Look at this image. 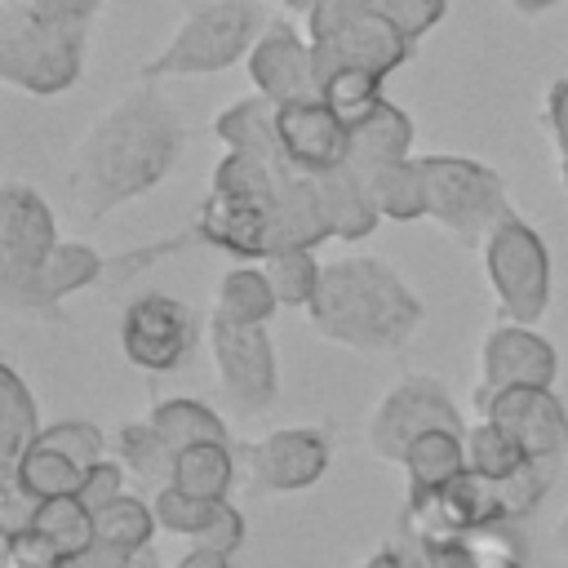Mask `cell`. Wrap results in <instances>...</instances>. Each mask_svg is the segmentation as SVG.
<instances>
[{
    "label": "cell",
    "mask_w": 568,
    "mask_h": 568,
    "mask_svg": "<svg viewBox=\"0 0 568 568\" xmlns=\"http://www.w3.org/2000/svg\"><path fill=\"white\" fill-rule=\"evenodd\" d=\"M186 124L160 80L129 84L75 142L67 160V204L80 222H102L115 209L151 195L182 160Z\"/></svg>",
    "instance_id": "obj_1"
},
{
    "label": "cell",
    "mask_w": 568,
    "mask_h": 568,
    "mask_svg": "<svg viewBox=\"0 0 568 568\" xmlns=\"http://www.w3.org/2000/svg\"><path fill=\"white\" fill-rule=\"evenodd\" d=\"M306 320L333 346H346L355 355H382L399 351L422 328L426 306L390 262L355 253L324 266Z\"/></svg>",
    "instance_id": "obj_2"
},
{
    "label": "cell",
    "mask_w": 568,
    "mask_h": 568,
    "mask_svg": "<svg viewBox=\"0 0 568 568\" xmlns=\"http://www.w3.org/2000/svg\"><path fill=\"white\" fill-rule=\"evenodd\" d=\"M288 160H266L248 151H222L209 178V195L195 209L191 240L231 253L235 262H266L275 253L280 182Z\"/></svg>",
    "instance_id": "obj_3"
},
{
    "label": "cell",
    "mask_w": 568,
    "mask_h": 568,
    "mask_svg": "<svg viewBox=\"0 0 568 568\" xmlns=\"http://www.w3.org/2000/svg\"><path fill=\"white\" fill-rule=\"evenodd\" d=\"M550 479H555V462H532L510 479H488V475L462 470L444 488H435L426 497H408L404 532L413 541H439V537H457V532H475V528L515 524L537 510Z\"/></svg>",
    "instance_id": "obj_4"
},
{
    "label": "cell",
    "mask_w": 568,
    "mask_h": 568,
    "mask_svg": "<svg viewBox=\"0 0 568 568\" xmlns=\"http://www.w3.org/2000/svg\"><path fill=\"white\" fill-rule=\"evenodd\" d=\"M266 9L257 0H209L195 4L169 40L138 67L142 80H191V75H217L248 58L266 27Z\"/></svg>",
    "instance_id": "obj_5"
},
{
    "label": "cell",
    "mask_w": 568,
    "mask_h": 568,
    "mask_svg": "<svg viewBox=\"0 0 568 568\" xmlns=\"http://www.w3.org/2000/svg\"><path fill=\"white\" fill-rule=\"evenodd\" d=\"M89 31L36 22L4 4L0 13V80L31 98H58L84 75Z\"/></svg>",
    "instance_id": "obj_6"
},
{
    "label": "cell",
    "mask_w": 568,
    "mask_h": 568,
    "mask_svg": "<svg viewBox=\"0 0 568 568\" xmlns=\"http://www.w3.org/2000/svg\"><path fill=\"white\" fill-rule=\"evenodd\" d=\"M426 173V217L448 235L479 244L501 217L515 213L506 178L470 155H417Z\"/></svg>",
    "instance_id": "obj_7"
},
{
    "label": "cell",
    "mask_w": 568,
    "mask_h": 568,
    "mask_svg": "<svg viewBox=\"0 0 568 568\" xmlns=\"http://www.w3.org/2000/svg\"><path fill=\"white\" fill-rule=\"evenodd\" d=\"M479 257L497 311L515 324H537L550 306V248L541 231L510 213L479 240Z\"/></svg>",
    "instance_id": "obj_8"
},
{
    "label": "cell",
    "mask_w": 568,
    "mask_h": 568,
    "mask_svg": "<svg viewBox=\"0 0 568 568\" xmlns=\"http://www.w3.org/2000/svg\"><path fill=\"white\" fill-rule=\"evenodd\" d=\"M204 342H209V355L217 368L222 399L240 417L266 413L280 395V359H275V342H271L266 324H235V320H222L209 311Z\"/></svg>",
    "instance_id": "obj_9"
},
{
    "label": "cell",
    "mask_w": 568,
    "mask_h": 568,
    "mask_svg": "<svg viewBox=\"0 0 568 568\" xmlns=\"http://www.w3.org/2000/svg\"><path fill=\"white\" fill-rule=\"evenodd\" d=\"M430 426H448V430H466L457 399L448 395V386L430 373H404L395 386L382 390V399L373 404L368 422H364V439L373 448V457L382 462H399L404 448L430 430Z\"/></svg>",
    "instance_id": "obj_10"
},
{
    "label": "cell",
    "mask_w": 568,
    "mask_h": 568,
    "mask_svg": "<svg viewBox=\"0 0 568 568\" xmlns=\"http://www.w3.org/2000/svg\"><path fill=\"white\" fill-rule=\"evenodd\" d=\"M200 320L173 293H138L120 315V351L142 373H173L195 355Z\"/></svg>",
    "instance_id": "obj_11"
},
{
    "label": "cell",
    "mask_w": 568,
    "mask_h": 568,
    "mask_svg": "<svg viewBox=\"0 0 568 568\" xmlns=\"http://www.w3.org/2000/svg\"><path fill=\"white\" fill-rule=\"evenodd\" d=\"M58 217L49 200L27 182H4L0 191V302L13 297L58 248Z\"/></svg>",
    "instance_id": "obj_12"
},
{
    "label": "cell",
    "mask_w": 568,
    "mask_h": 568,
    "mask_svg": "<svg viewBox=\"0 0 568 568\" xmlns=\"http://www.w3.org/2000/svg\"><path fill=\"white\" fill-rule=\"evenodd\" d=\"M248 484L262 493H302L328 475L333 444L320 426H280L240 448Z\"/></svg>",
    "instance_id": "obj_13"
},
{
    "label": "cell",
    "mask_w": 568,
    "mask_h": 568,
    "mask_svg": "<svg viewBox=\"0 0 568 568\" xmlns=\"http://www.w3.org/2000/svg\"><path fill=\"white\" fill-rule=\"evenodd\" d=\"M479 417L506 426L532 462H555L568 453V408L555 386H479Z\"/></svg>",
    "instance_id": "obj_14"
},
{
    "label": "cell",
    "mask_w": 568,
    "mask_h": 568,
    "mask_svg": "<svg viewBox=\"0 0 568 568\" xmlns=\"http://www.w3.org/2000/svg\"><path fill=\"white\" fill-rule=\"evenodd\" d=\"M248 80L257 93L271 102H297V98H320L315 93V58H311V36L297 31L284 18H271L257 36V44L244 58Z\"/></svg>",
    "instance_id": "obj_15"
},
{
    "label": "cell",
    "mask_w": 568,
    "mask_h": 568,
    "mask_svg": "<svg viewBox=\"0 0 568 568\" xmlns=\"http://www.w3.org/2000/svg\"><path fill=\"white\" fill-rule=\"evenodd\" d=\"M559 351L532 324H497L479 342V386H555Z\"/></svg>",
    "instance_id": "obj_16"
},
{
    "label": "cell",
    "mask_w": 568,
    "mask_h": 568,
    "mask_svg": "<svg viewBox=\"0 0 568 568\" xmlns=\"http://www.w3.org/2000/svg\"><path fill=\"white\" fill-rule=\"evenodd\" d=\"M111 271V262L84 244V240H58V248L49 253V262L31 275V284H22L13 297H4L9 311L22 315H40V320H62V302L84 293L89 284H98Z\"/></svg>",
    "instance_id": "obj_17"
},
{
    "label": "cell",
    "mask_w": 568,
    "mask_h": 568,
    "mask_svg": "<svg viewBox=\"0 0 568 568\" xmlns=\"http://www.w3.org/2000/svg\"><path fill=\"white\" fill-rule=\"evenodd\" d=\"M280 146L288 164L328 173L351 155V124L324 98H297L280 106Z\"/></svg>",
    "instance_id": "obj_18"
},
{
    "label": "cell",
    "mask_w": 568,
    "mask_h": 568,
    "mask_svg": "<svg viewBox=\"0 0 568 568\" xmlns=\"http://www.w3.org/2000/svg\"><path fill=\"white\" fill-rule=\"evenodd\" d=\"M151 506H155L160 532H173V537H186L200 546H217L226 555H235L248 541V524H244L240 506L226 497H191V493L164 484L151 493Z\"/></svg>",
    "instance_id": "obj_19"
},
{
    "label": "cell",
    "mask_w": 568,
    "mask_h": 568,
    "mask_svg": "<svg viewBox=\"0 0 568 568\" xmlns=\"http://www.w3.org/2000/svg\"><path fill=\"white\" fill-rule=\"evenodd\" d=\"M311 53H315V62H342V67H359V71H373L386 80L390 71H399L413 58V40L377 9H364L342 31L320 36V40L311 36Z\"/></svg>",
    "instance_id": "obj_20"
},
{
    "label": "cell",
    "mask_w": 568,
    "mask_h": 568,
    "mask_svg": "<svg viewBox=\"0 0 568 568\" xmlns=\"http://www.w3.org/2000/svg\"><path fill=\"white\" fill-rule=\"evenodd\" d=\"M213 138L226 151H248V155L284 160V146H280V102H271L257 89L235 98V102H226L213 115Z\"/></svg>",
    "instance_id": "obj_21"
},
{
    "label": "cell",
    "mask_w": 568,
    "mask_h": 568,
    "mask_svg": "<svg viewBox=\"0 0 568 568\" xmlns=\"http://www.w3.org/2000/svg\"><path fill=\"white\" fill-rule=\"evenodd\" d=\"M413 142H417L413 115H408L399 102L386 98L368 120H359V124L351 129V155H346V164L368 178V173L382 169V164L408 160V155H413Z\"/></svg>",
    "instance_id": "obj_22"
},
{
    "label": "cell",
    "mask_w": 568,
    "mask_h": 568,
    "mask_svg": "<svg viewBox=\"0 0 568 568\" xmlns=\"http://www.w3.org/2000/svg\"><path fill=\"white\" fill-rule=\"evenodd\" d=\"M320 178V191H324V209H328V226H333V240H368L382 222L373 195H368V178L351 164H337L328 173H315Z\"/></svg>",
    "instance_id": "obj_23"
},
{
    "label": "cell",
    "mask_w": 568,
    "mask_h": 568,
    "mask_svg": "<svg viewBox=\"0 0 568 568\" xmlns=\"http://www.w3.org/2000/svg\"><path fill=\"white\" fill-rule=\"evenodd\" d=\"M399 466L408 475V497H426V493L444 488L448 479H457L466 470V430H448V426L422 430L404 448Z\"/></svg>",
    "instance_id": "obj_24"
},
{
    "label": "cell",
    "mask_w": 568,
    "mask_h": 568,
    "mask_svg": "<svg viewBox=\"0 0 568 568\" xmlns=\"http://www.w3.org/2000/svg\"><path fill=\"white\" fill-rule=\"evenodd\" d=\"M417 546L426 555V568H524V550L506 532V524L439 537V541H417Z\"/></svg>",
    "instance_id": "obj_25"
},
{
    "label": "cell",
    "mask_w": 568,
    "mask_h": 568,
    "mask_svg": "<svg viewBox=\"0 0 568 568\" xmlns=\"http://www.w3.org/2000/svg\"><path fill=\"white\" fill-rule=\"evenodd\" d=\"M4 470H9L13 497H22V501L31 506V501H49V497H71V493H80L89 466H80L75 457H67V453H58V448L31 444V448H27L13 466H4Z\"/></svg>",
    "instance_id": "obj_26"
},
{
    "label": "cell",
    "mask_w": 568,
    "mask_h": 568,
    "mask_svg": "<svg viewBox=\"0 0 568 568\" xmlns=\"http://www.w3.org/2000/svg\"><path fill=\"white\" fill-rule=\"evenodd\" d=\"M275 311H280V293L262 262H235L231 271H222L213 293V315L235 324H266Z\"/></svg>",
    "instance_id": "obj_27"
},
{
    "label": "cell",
    "mask_w": 568,
    "mask_h": 568,
    "mask_svg": "<svg viewBox=\"0 0 568 568\" xmlns=\"http://www.w3.org/2000/svg\"><path fill=\"white\" fill-rule=\"evenodd\" d=\"M315 58V53H311ZM382 75L373 71H359V67H342V62H315V93L355 129L359 120H368L386 93H382Z\"/></svg>",
    "instance_id": "obj_28"
},
{
    "label": "cell",
    "mask_w": 568,
    "mask_h": 568,
    "mask_svg": "<svg viewBox=\"0 0 568 568\" xmlns=\"http://www.w3.org/2000/svg\"><path fill=\"white\" fill-rule=\"evenodd\" d=\"M111 448H115V457L124 462V470L142 484V488H164L169 484V475H173V448H169V439L151 426V417H133V422H120L115 426V439H111Z\"/></svg>",
    "instance_id": "obj_29"
},
{
    "label": "cell",
    "mask_w": 568,
    "mask_h": 568,
    "mask_svg": "<svg viewBox=\"0 0 568 568\" xmlns=\"http://www.w3.org/2000/svg\"><path fill=\"white\" fill-rule=\"evenodd\" d=\"M173 488L191 493V497H226L235 484V453L226 439H204V444H186L173 457Z\"/></svg>",
    "instance_id": "obj_30"
},
{
    "label": "cell",
    "mask_w": 568,
    "mask_h": 568,
    "mask_svg": "<svg viewBox=\"0 0 568 568\" xmlns=\"http://www.w3.org/2000/svg\"><path fill=\"white\" fill-rule=\"evenodd\" d=\"M27 524H31L36 532H44L67 559H80V555L98 541V515H93V506H84L75 493H71V497L31 501V506H27Z\"/></svg>",
    "instance_id": "obj_31"
},
{
    "label": "cell",
    "mask_w": 568,
    "mask_h": 568,
    "mask_svg": "<svg viewBox=\"0 0 568 568\" xmlns=\"http://www.w3.org/2000/svg\"><path fill=\"white\" fill-rule=\"evenodd\" d=\"M368 195H373L382 222H417V217H426V173H422V160L408 155V160L373 169L368 173Z\"/></svg>",
    "instance_id": "obj_32"
},
{
    "label": "cell",
    "mask_w": 568,
    "mask_h": 568,
    "mask_svg": "<svg viewBox=\"0 0 568 568\" xmlns=\"http://www.w3.org/2000/svg\"><path fill=\"white\" fill-rule=\"evenodd\" d=\"M44 422H40V404L31 395V386L22 382V373L13 364L0 368V453L4 466H13L36 439H40Z\"/></svg>",
    "instance_id": "obj_33"
},
{
    "label": "cell",
    "mask_w": 568,
    "mask_h": 568,
    "mask_svg": "<svg viewBox=\"0 0 568 568\" xmlns=\"http://www.w3.org/2000/svg\"><path fill=\"white\" fill-rule=\"evenodd\" d=\"M524 466H532V457H528V448L506 426H497L488 417L466 426V470L488 475V479H510Z\"/></svg>",
    "instance_id": "obj_34"
},
{
    "label": "cell",
    "mask_w": 568,
    "mask_h": 568,
    "mask_svg": "<svg viewBox=\"0 0 568 568\" xmlns=\"http://www.w3.org/2000/svg\"><path fill=\"white\" fill-rule=\"evenodd\" d=\"M146 417H151V426L169 439L173 453L186 448V444H204V439H226V444H231L226 422H222L209 404H200V399H160Z\"/></svg>",
    "instance_id": "obj_35"
},
{
    "label": "cell",
    "mask_w": 568,
    "mask_h": 568,
    "mask_svg": "<svg viewBox=\"0 0 568 568\" xmlns=\"http://www.w3.org/2000/svg\"><path fill=\"white\" fill-rule=\"evenodd\" d=\"M93 515H98V541H111V546H124V550H146L151 537L160 532L151 493H146V497L120 493L115 501H106V506L93 510Z\"/></svg>",
    "instance_id": "obj_36"
},
{
    "label": "cell",
    "mask_w": 568,
    "mask_h": 568,
    "mask_svg": "<svg viewBox=\"0 0 568 568\" xmlns=\"http://www.w3.org/2000/svg\"><path fill=\"white\" fill-rule=\"evenodd\" d=\"M262 266L275 284V293H280V306H302V311L311 306V297L320 288V275H324L315 248H280Z\"/></svg>",
    "instance_id": "obj_37"
},
{
    "label": "cell",
    "mask_w": 568,
    "mask_h": 568,
    "mask_svg": "<svg viewBox=\"0 0 568 568\" xmlns=\"http://www.w3.org/2000/svg\"><path fill=\"white\" fill-rule=\"evenodd\" d=\"M36 444L75 457L80 466H93V462L106 457V435H102V426H93V422H84V417H62V422L44 426Z\"/></svg>",
    "instance_id": "obj_38"
},
{
    "label": "cell",
    "mask_w": 568,
    "mask_h": 568,
    "mask_svg": "<svg viewBox=\"0 0 568 568\" xmlns=\"http://www.w3.org/2000/svg\"><path fill=\"white\" fill-rule=\"evenodd\" d=\"M71 559L27 519L4 528V568H67Z\"/></svg>",
    "instance_id": "obj_39"
},
{
    "label": "cell",
    "mask_w": 568,
    "mask_h": 568,
    "mask_svg": "<svg viewBox=\"0 0 568 568\" xmlns=\"http://www.w3.org/2000/svg\"><path fill=\"white\" fill-rule=\"evenodd\" d=\"M106 0H9V9L36 18V22H53V27H75V31H93L98 13Z\"/></svg>",
    "instance_id": "obj_40"
},
{
    "label": "cell",
    "mask_w": 568,
    "mask_h": 568,
    "mask_svg": "<svg viewBox=\"0 0 568 568\" xmlns=\"http://www.w3.org/2000/svg\"><path fill=\"white\" fill-rule=\"evenodd\" d=\"M373 9H377L382 18H390V22L417 44L426 31H435V27L444 22L448 0H373Z\"/></svg>",
    "instance_id": "obj_41"
},
{
    "label": "cell",
    "mask_w": 568,
    "mask_h": 568,
    "mask_svg": "<svg viewBox=\"0 0 568 568\" xmlns=\"http://www.w3.org/2000/svg\"><path fill=\"white\" fill-rule=\"evenodd\" d=\"M124 462L120 457H102V462H93L89 470H84V484H80V501L84 506H93V510H102L106 501H115L120 493H124Z\"/></svg>",
    "instance_id": "obj_42"
},
{
    "label": "cell",
    "mask_w": 568,
    "mask_h": 568,
    "mask_svg": "<svg viewBox=\"0 0 568 568\" xmlns=\"http://www.w3.org/2000/svg\"><path fill=\"white\" fill-rule=\"evenodd\" d=\"M546 129H550V142H555V155H559V182H564V195H568V75H559L550 89H546Z\"/></svg>",
    "instance_id": "obj_43"
},
{
    "label": "cell",
    "mask_w": 568,
    "mask_h": 568,
    "mask_svg": "<svg viewBox=\"0 0 568 568\" xmlns=\"http://www.w3.org/2000/svg\"><path fill=\"white\" fill-rule=\"evenodd\" d=\"M364 9H373V0H315L311 13H306V36H333L342 31L346 22H355Z\"/></svg>",
    "instance_id": "obj_44"
},
{
    "label": "cell",
    "mask_w": 568,
    "mask_h": 568,
    "mask_svg": "<svg viewBox=\"0 0 568 568\" xmlns=\"http://www.w3.org/2000/svg\"><path fill=\"white\" fill-rule=\"evenodd\" d=\"M359 568H426V555H422V546H417L413 537H404V541H395V546L373 550Z\"/></svg>",
    "instance_id": "obj_45"
},
{
    "label": "cell",
    "mask_w": 568,
    "mask_h": 568,
    "mask_svg": "<svg viewBox=\"0 0 568 568\" xmlns=\"http://www.w3.org/2000/svg\"><path fill=\"white\" fill-rule=\"evenodd\" d=\"M173 568H231V555L217 550V546H200V541H191V546L178 555Z\"/></svg>",
    "instance_id": "obj_46"
},
{
    "label": "cell",
    "mask_w": 568,
    "mask_h": 568,
    "mask_svg": "<svg viewBox=\"0 0 568 568\" xmlns=\"http://www.w3.org/2000/svg\"><path fill=\"white\" fill-rule=\"evenodd\" d=\"M506 4H510L519 18H541V13H550L559 0H506Z\"/></svg>",
    "instance_id": "obj_47"
},
{
    "label": "cell",
    "mask_w": 568,
    "mask_h": 568,
    "mask_svg": "<svg viewBox=\"0 0 568 568\" xmlns=\"http://www.w3.org/2000/svg\"><path fill=\"white\" fill-rule=\"evenodd\" d=\"M124 568H164V564H160V559L151 555V546H146V550H138V555H133Z\"/></svg>",
    "instance_id": "obj_48"
},
{
    "label": "cell",
    "mask_w": 568,
    "mask_h": 568,
    "mask_svg": "<svg viewBox=\"0 0 568 568\" xmlns=\"http://www.w3.org/2000/svg\"><path fill=\"white\" fill-rule=\"evenodd\" d=\"M280 4H284V9H288V13H302V18H306V13H311V4H315V0H280Z\"/></svg>",
    "instance_id": "obj_49"
},
{
    "label": "cell",
    "mask_w": 568,
    "mask_h": 568,
    "mask_svg": "<svg viewBox=\"0 0 568 568\" xmlns=\"http://www.w3.org/2000/svg\"><path fill=\"white\" fill-rule=\"evenodd\" d=\"M555 537H559V546H564V555H568V510H564V519H559V528H555Z\"/></svg>",
    "instance_id": "obj_50"
},
{
    "label": "cell",
    "mask_w": 568,
    "mask_h": 568,
    "mask_svg": "<svg viewBox=\"0 0 568 568\" xmlns=\"http://www.w3.org/2000/svg\"><path fill=\"white\" fill-rule=\"evenodd\" d=\"M4 4H9V0H4Z\"/></svg>",
    "instance_id": "obj_51"
}]
</instances>
